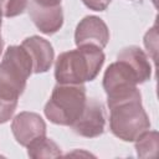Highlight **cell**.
I'll return each mask as SVG.
<instances>
[{"instance_id": "e0dca14e", "label": "cell", "mask_w": 159, "mask_h": 159, "mask_svg": "<svg viewBox=\"0 0 159 159\" xmlns=\"http://www.w3.org/2000/svg\"><path fill=\"white\" fill-rule=\"evenodd\" d=\"M112 0H82V2L93 11H104Z\"/></svg>"}, {"instance_id": "52a82bcc", "label": "cell", "mask_w": 159, "mask_h": 159, "mask_svg": "<svg viewBox=\"0 0 159 159\" xmlns=\"http://www.w3.org/2000/svg\"><path fill=\"white\" fill-rule=\"evenodd\" d=\"M109 41V30L106 22L94 15L84 16L76 26L75 43L78 46L92 45L104 48Z\"/></svg>"}, {"instance_id": "277c9868", "label": "cell", "mask_w": 159, "mask_h": 159, "mask_svg": "<svg viewBox=\"0 0 159 159\" xmlns=\"http://www.w3.org/2000/svg\"><path fill=\"white\" fill-rule=\"evenodd\" d=\"M86 99L83 83H57L45 104V116L53 124L71 127L82 113Z\"/></svg>"}, {"instance_id": "8992f818", "label": "cell", "mask_w": 159, "mask_h": 159, "mask_svg": "<svg viewBox=\"0 0 159 159\" xmlns=\"http://www.w3.org/2000/svg\"><path fill=\"white\" fill-rule=\"evenodd\" d=\"M106 127V111L101 101L87 98L82 113L71 125L72 130L84 138H96L103 134Z\"/></svg>"}, {"instance_id": "30bf717a", "label": "cell", "mask_w": 159, "mask_h": 159, "mask_svg": "<svg viewBox=\"0 0 159 159\" xmlns=\"http://www.w3.org/2000/svg\"><path fill=\"white\" fill-rule=\"evenodd\" d=\"M21 46L29 52L31 57L34 73H43L51 68L55 58V52L50 41L34 35L26 37L21 42Z\"/></svg>"}, {"instance_id": "ac0fdd59", "label": "cell", "mask_w": 159, "mask_h": 159, "mask_svg": "<svg viewBox=\"0 0 159 159\" xmlns=\"http://www.w3.org/2000/svg\"><path fill=\"white\" fill-rule=\"evenodd\" d=\"M39 5H43V6H55V5H60L61 0H32Z\"/></svg>"}, {"instance_id": "8fae6325", "label": "cell", "mask_w": 159, "mask_h": 159, "mask_svg": "<svg viewBox=\"0 0 159 159\" xmlns=\"http://www.w3.org/2000/svg\"><path fill=\"white\" fill-rule=\"evenodd\" d=\"M117 58H120V60H124L125 62H128L134 68V71L138 73L142 83H144L145 81H148L150 78L152 66L149 62V57L140 47H138V46L124 47L118 52Z\"/></svg>"}, {"instance_id": "ffe728a7", "label": "cell", "mask_w": 159, "mask_h": 159, "mask_svg": "<svg viewBox=\"0 0 159 159\" xmlns=\"http://www.w3.org/2000/svg\"><path fill=\"white\" fill-rule=\"evenodd\" d=\"M1 16H2V15L0 14V30H1ZM0 35H1V34H0Z\"/></svg>"}, {"instance_id": "6da1fadb", "label": "cell", "mask_w": 159, "mask_h": 159, "mask_svg": "<svg viewBox=\"0 0 159 159\" xmlns=\"http://www.w3.org/2000/svg\"><path fill=\"white\" fill-rule=\"evenodd\" d=\"M104 60L102 48L92 45L78 46L58 55L55 62V78L57 83L81 84L91 82L98 76Z\"/></svg>"}, {"instance_id": "2e32d148", "label": "cell", "mask_w": 159, "mask_h": 159, "mask_svg": "<svg viewBox=\"0 0 159 159\" xmlns=\"http://www.w3.org/2000/svg\"><path fill=\"white\" fill-rule=\"evenodd\" d=\"M17 107V101H10L0 97V124L6 123L11 119Z\"/></svg>"}, {"instance_id": "9c48e42d", "label": "cell", "mask_w": 159, "mask_h": 159, "mask_svg": "<svg viewBox=\"0 0 159 159\" xmlns=\"http://www.w3.org/2000/svg\"><path fill=\"white\" fill-rule=\"evenodd\" d=\"M27 11L34 25L45 35L56 34L63 25L61 4L55 6H43L31 0L27 5Z\"/></svg>"}, {"instance_id": "5bb4252c", "label": "cell", "mask_w": 159, "mask_h": 159, "mask_svg": "<svg viewBox=\"0 0 159 159\" xmlns=\"http://www.w3.org/2000/svg\"><path fill=\"white\" fill-rule=\"evenodd\" d=\"M29 5V0H0V14L5 17L21 15Z\"/></svg>"}, {"instance_id": "4fadbf2b", "label": "cell", "mask_w": 159, "mask_h": 159, "mask_svg": "<svg viewBox=\"0 0 159 159\" xmlns=\"http://www.w3.org/2000/svg\"><path fill=\"white\" fill-rule=\"evenodd\" d=\"M135 150L139 158L157 157L159 148V135L157 130H145L135 140Z\"/></svg>"}, {"instance_id": "ba28073f", "label": "cell", "mask_w": 159, "mask_h": 159, "mask_svg": "<svg viewBox=\"0 0 159 159\" xmlns=\"http://www.w3.org/2000/svg\"><path fill=\"white\" fill-rule=\"evenodd\" d=\"M11 132L20 145L27 147L35 139L46 135V123L37 113L20 112L11 122Z\"/></svg>"}, {"instance_id": "7c38bea8", "label": "cell", "mask_w": 159, "mask_h": 159, "mask_svg": "<svg viewBox=\"0 0 159 159\" xmlns=\"http://www.w3.org/2000/svg\"><path fill=\"white\" fill-rule=\"evenodd\" d=\"M27 155L34 159L41 158H57L62 155L61 148L57 145L56 142L47 138L46 135L40 137L31 142L27 147Z\"/></svg>"}, {"instance_id": "d6986e66", "label": "cell", "mask_w": 159, "mask_h": 159, "mask_svg": "<svg viewBox=\"0 0 159 159\" xmlns=\"http://www.w3.org/2000/svg\"><path fill=\"white\" fill-rule=\"evenodd\" d=\"M2 48H4V41H2V39H1V35H0V55H1V52H2Z\"/></svg>"}, {"instance_id": "3957f363", "label": "cell", "mask_w": 159, "mask_h": 159, "mask_svg": "<svg viewBox=\"0 0 159 159\" xmlns=\"http://www.w3.org/2000/svg\"><path fill=\"white\" fill-rule=\"evenodd\" d=\"M32 73V61L21 45L9 46L0 62V97L17 101Z\"/></svg>"}, {"instance_id": "9a60e30c", "label": "cell", "mask_w": 159, "mask_h": 159, "mask_svg": "<svg viewBox=\"0 0 159 159\" xmlns=\"http://www.w3.org/2000/svg\"><path fill=\"white\" fill-rule=\"evenodd\" d=\"M144 46L148 50V53L152 56L153 61H157V52H158V31L157 25L149 29L144 36Z\"/></svg>"}, {"instance_id": "5b68a950", "label": "cell", "mask_w": 159, "mask_h": 159, "mask_svg": "<svg viewBox=\"0 0 159 159\" xmlns=\"http://www.w3.org/2000/svg\"><path fill=\"white\" fill-rule=\"evenodd\" d=\"M142 83L138 73L124 60L117 58L103 75V89L107 94V104L129 98L140 93L138 84Z\"/></svg>"}, {"instance_id": "7a4b0ae2", "label": "cell", "mask_w": 159, "mask_h": 159, "mask_svg": "<svg viewBox=\"0 0 159 159\" xmlns=\"http://www.w3.org/2000/svg\"><path fill=\"white\" fill-rule=\"evenodd\" d=\"M109 129L124 142H134L142 133L150 128L149 117L142 104V94L108 104Z\"/></svg>"}]
</instances>
